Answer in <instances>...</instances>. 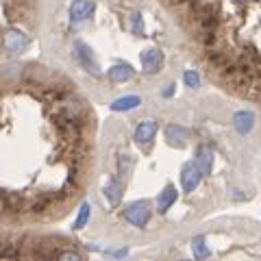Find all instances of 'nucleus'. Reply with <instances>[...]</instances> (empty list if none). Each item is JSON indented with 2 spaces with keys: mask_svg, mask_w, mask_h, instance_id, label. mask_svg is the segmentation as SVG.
<instances>
[{
  "mask_svg": "<svg viewBox=\"0 0 261 261\" xmlns=\"http://www.w3.org/2000/svg\"><path fill=\"white\" fill-rule=\"evenodd\" d=\"M196 166L200 168L202 174H211V168H214V150L209 148V146H198V150H196Z\"/></svg>",
  "mask_w": 261,
  "mask_h": 261,
  "instance_id": "nucleus-10",
  "label": "nucleus"
},
{
  "mask_svg": "<svg viewBox=\"0 0 261 261\" xmlns=\"http://www.w3.org/2000/svg\"><path fill=\"white\" fill-rule=\"evenodd\" d=\"M192 252H194L196 259H205V257L211 255V250H209V246H207V240L202 238V235H198V238L192 240Z\"/></svg>",
  "mask_w": 261,
  "mask_h": 261,
  "instance_id": "nucleus-15",
  "label": "nucleus"
},
{
  "mask_svg": "<svg viewBox=\"0 0 261 261\" xmlns=\"http://www.w3.org/2000/svg\"><path fill=\"white\" fill-rule=\"evenodd\" d=\"M118 170H120V176H128L130 170H133V159H130L128 154H122L118 159Z\"/></svg>",
  "mask_w": 261,
  "mask_h": 261,
  "instance_id": "nucleus-18",
  "label": "nucleus"
},
{
  "mask_svg": "<svg viewBox=\"0 0 261 261\" xmlns=\"http://www.w3.org/2000/svg\"><path fill=\"white\" fill-rule=\"evenodd\" d=\"M140 105H142L140 96H122L111 102V111H130V109L140 107Z\"/></svg>",
  "mask_w": 261,
  "mask_h": 261,
  "instance_id": "nucleus-14",
  "label": "nucleus"
},
{
  "mask_svg": "<svg viewBox=\"0 0 261 261\" xmlns=\"http://www.w3.org/2000/svg\"><path fill=\"white\" fill-rule=\"evenodd\" d=\"M166 140L172 146H185L190 142V130L181 124H168L166 126Z\"/></svg>",
  "mask_w": 261,
  "mask_h": 261,
  "instance_id": "nucleus-9",
  "label": "nucleus"
},
{
  "mask_svg": "<svg viewBox=\"0 0 261 261\" xmlns=\"http://www.w3.org/2000/svg\"><path fill=\"white\" fill-rule=\"evenodd\" d=\"M53 257L55 259H81V255H79V252H74V250H55L53 252Z\"/></svg>",
  "mask_w": 261,
  "mask_h": 261,
  "instance_id": "nucleus-21",
  "label": "nucleus"
},
{
  "mask_svg": "<svg viewBox=\"0 0 261 261\" xmlns=\"http://www.w3.org/2000/svg\"><path fill=\"white\" fill-rule=\"evenodd\" d=\"M142 68L144 72H148V74H154V72H159L161 63H163V53L159 48H148V50L142 53Z\"/></svg>",
  "mask_w": 261,
  "mask_h": 261,
  "instance_id": "nucleus-6",
  "label": "nucleus"
},
{
  "mask_svg": "<svg viewBox=\"0 0 261 261\" xmlns=\"http://www.w3.org/2000/svg\"><path fill=\"white\" fill-rule=\"evenodd\" d=\"M135 74V70L130 68L128 63H116L113 68L107 72V76L111 83H126V81H130Z\"/></svg>",
  "mask_w": 261,
  "mask_h": 261,
  "instance_id": "nucleus-12",
  "label": "nucleus"
},
{
  "mask_svg": "<svg viewBox=\"0 0 261 261\" xmlns=\"http://www.w3.org/2000/svg\"><path fill=\"white\" fill-rule=\"evenodd\" d=\"M124 220L130 222L133 226H146L150 220V209H148V202H133V205H128L124 209Z\"/></svg>",
  "mask_w": 261,
  "mask_h": 261,
  "instance_id": "nucleus-1",
  "label": "nucleus"
},
{
  "mask_svg": "<svg viewBox=\"0 0 261 261\" xmlns=\"http://www.w3.org/2000/svg\"><path fill=\"white\" fill-rule=\"evenodd\" d=\"M74 55H76L79 63L83 65L87 72H92V74H100V70H98V63H96L94 55H92V50H89V46H87V44H83V42H74Z\"/></svg>",
  "mask_w": 261,
  "mask_h": 261,
  "instance_id": "nucleus-4",
  "label": "nucleus"
},
{
  "mask_svg": "<svg viewBox=\"0 0 261 261\" xmlns=\"http://www.w3.org/2000/svg\"><path fill=\"white\" fill-rule=\"evenodd\" d=\"M105 196H107V200L111 202V205H118L120 198H122V187L118 181H109L107 185H105Z\"/></svg>",
  "mask_w": 261,
  "mask_h": 261,
  "instance_id": "nucleus-16",
  "label": "nucleus"
},
{
  "mask_svg": "<svg viewBox=\"0 0 261 261\" xmlns=\"http://www.w3.org/2000/svg\"><path fill=\"white\" fill-rule=\"evenodd\" d=\"M126 252H128L126 248H122V250H111L109 255H113V257H126Z\"/></svg>",
  "mask_w": 261,
  "mask_h": 261,
  "instance_id": "nucleus-23",
  "label": "nucleus"
},
{
  "mask_svg": "<svg viewBox=\"0 0 261 261\" xmlns=\"http://www.w3.org/2000/svg\"><path fill=\"white\" fill-rule=\"evenodd\" d=\"M3 44H5V48H7L9 53H22L24 48L29 46V37L24 35V33H20V31L11 29V31H7Z\"/></svg>",
  "mask_w": 261,
  "mask_h": 261,
  "instance_id": "nucleus-7",
  "label": "nucleus"
},
{
  "mask_svg": "<svg viewBox=\"0 0 261 261\" xmlns=\"http://www.w3.org/2000/svg\"><path fill=\"white\" fill-rule=\"evenodd\" d=\"M94 9H96L94 0H74V3L70 5V20H72V24L85 22L89 15L94 13Z\"/></svg>",
  "mask_w": 261,
  "mask_h": 261,
  "instance_id": "nucleus-2",
  "label": "nucleus"
},
{
  "mask_svg": "<svg viewBox=\"0 0 261 261\" xmlns=\"http://www.w3.org/2000/svg\"><path fill=\"white\" fill-rule=\"evenodd\" d=\"M202 176H205V174L200 172V168L196 166V161L194 163H185L183 170H181V185H183V190L185 192H194L196 187H198Z\"/></svg>",
  "mask_w": 261,
  "mask_h": 261,
  "instance_id": "nucleus-3",
  "label": "nucleus"
},
{
  "mask_svg": "<svg viewBox=\"0 0 261 261\" xmlns=\"http://www.w3.org/2000/svg\"><path fill=\"white\" fill-rule=\"evenodd\" d=\"M252 126H255V116H252V111H238L233 116V128L238 130L240 135L250 133Z\"/></svg>",
  "mask_w": 261,
  "mask_h": 261,
  "instance_id": "nucleus-11",
  "label": "nucleus"
},
{
  "mask_svg": "<svg viewBox=\"0 0 261 261\" xmlns=\"http://www.w3.org/2000/svg\"><path fill=\"white\" fill-rule=\"evenodd\" d=\"M154 135H157V124L152 120H144L135 128V142L140 146H148L154 140Z\"/></svg>",
  "mask_w": 261,
  "mask_h": 261,
  "instance_id": "nucleus-8",
  "label": "nucleus"
},
{
  "mask_svg": "<svg viewBox=\"0 0 261 261\" xmlns=\"http://www.w3.org/2000/svg\"><path fill=\"white\" fill-rule=\"evenodd\" d=\"M172 94H174V85H168L166 89H163V98H170Z\"/></svg>",
  "mask_w": 261,
  "mask_h": 261,
  "instance_id": "nucleus-24",
  "label": "nucleus"
},
{
  "mask_svg": "<svg viewBox=\"0 0 261 261\" xmlns=\"http://www.w3.org/2000/svg\"><path fill=\"white\" fill-rule=\"evenodd\" d=\"M174 202H176V187L174 185H166L163 187V192L159 194V198H157V211L159 214H166Z\"/></svg>",
  "mask_w": 261,
  "mask_h": 261,
  "instance_id": "nucleus-13",
  "label": "nucleus"
},
{
  "mask_svg": "<svg viewBox=\"0 0 261 261\" xmlns=\"http://www.w3.org/2000/svg\"><path fill=\"white\" fill-rule=\"evenodd\" d=\"M9 214V198H7V194H0V216Z\"/></svg>",
  "mask_w": 261,
  "mask_h": 261,
  "instance_id": "nucleus-22",
  "label": "nucleus"
},
{
  "mask_svg": "<svg viewBox=\"0 0 261 261\" xmlns=\"http://www.w3.org/2000/svg\"><path fill=\"white\" fill-rule=\"evenodd\" d=\"M183 81H185V85H187V87H192V89H196V87L200 85V76L196 74L194 70H187L185 74H183Z\"/></svg>",
  "mask_w": 261,
  "mask_h": 261,
  "instance_id": "nucleus-19",
  "label": "nucleus"
},
{
  "mask_svg": "<svg viewBox=\"0 0 261 261\" xmlns=\"http://www.w3.org/2000/svg\"><path fill=\"white\" fill-rule=\"evenodd\" d=\"M59 196H53V194H37L27 202V211H33V214H46L55 207V200Z\"/></svg>",
  "mask_w": 261,
  "mask_h": 261,
  "instance_id": "nucleus-5",
  "label": "nucleus"
},
{
  "mask_svg": "<svg viewBox=\"0 0 261 261\" xmlns=\"http://www.w3.org/2000/svg\"><path fill=\"white\" fill-rule=\"evenodd\" d=\"M130 29H133L135 35H144V20L140 13H135L133 18H130Z\"/></svg>",
  "mask_w": 261,
  "mask_h": 261,
  "instance_id": "nucleus-20",
  "label": "nucleus"
},
{
  "mask_svg": "<svg viewBox=\"0 0 261 261\" xmlns=\"http://www.w3.org/2000/svg\"><path fill=\"white\" fill-rule=\"evenodd\" d=\"M89 214H92V207H89V202H83L79 209V216H76V222H74V228L76 231H81L85 224H87V220H89Z\"/></svg>",
  "mask_w": 261,
  "mask_h": 261,
  "instance_id": "nucleus-17",
  "label": "nucleus"
}]
</instances>
